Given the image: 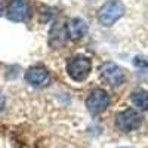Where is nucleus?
<instances>
[{
  "mask_svg": "<svg viewBox=\"0 0 148 148\" xmlns=\"http://www.w3.org/2000/svg\"><path fill=\"white\" fill-rule=\"evenodd\" d=\"M6 16L9 21L24 22L30 16V6L25 0H10L6 8Z\"/></svg>",
  "mask_w": 148,
  "mask_h": 148,
  "instance_id": "nucleus-6",
  "label": "nucleus"
},
{
  "mask_svg": "<svg viewBox=\"0 0 148 148\" xmlns=\"http://www.w3.org/2000/svg\"><path fill=\"white\" fill-rule=\"evenodd\" d=\"M119 148H129V147H119Z\"/></svg>",
  "mask_w": 148,
  "mask_h": 148,
  "instance_id": "nucleus-11",
  "label": "nucleus"
},
{
  "mask_svg": "<svg viewBox=\"0 0 148 148\" xmlns=\"http://www.w3.org/2000/svg\"><path fill=\"white\" fill-rule=\"evenodd\" d=\"M99 71H101V79L110 86H120L126 79L125 71L114 62H104Z\"/></svg>",
  "mask_w": 148,
  "mask_h": 148,
  "instance_id": "nucleus-5",
  "label": "nucleus"
},
{
  "mask_svg": "<svg viewBox=\"0 0 148 148\" xmlns=\"http://www.w3.org/2000/svg\"><path fill=\"white\" fill-rule=\"evenodd\" d=\"M125 12H126V8L120 0H108L101 6L99 14H98V19H99L102 25L110 27L125 15Z\"/></svg>",
  "mask_w": 148,
  "mask_h": 148,
  "instance_id": "nucleus-2",
  "label": "nucleus"
},
{
  "mask_svg": "<svg viewBox=\"0 0 148 148\" xmlns=\"http://www.w3.org/2000/svg\"><path fill=\"white\" fill-rule=\"evenodd\" d=\"M49 79H51L49 71L42 65H34V67L28 68L25 73V82L30 83L31 86H37V88L47 84Z\"/></svg>",
  "mask_w": 148,
  "mask_h": 148,
  "instance_id": "nucleus-7",
  "label": "nucleus"
},
{
  "mask_svg": "<svg viewBox=\"0 0 148 148\" xmlns=\"http://www.w3.org/2000/svg\"><path fill=\"white\" fill-rule=\"evenodd\" d=\"M110 102H111V98L104 89H93V90H90L88 98H86L88 111L93 116L101 114L102 111H105L107 107L110 105Z\"/></svg>",
  "mask_w": 148,
  "mask_h": 148,
  "instance_id": "nucleus-4",
  "label": "nucleus"
},
{
  "mask_svg": "<svg viewBox=\"0 0 148 148\" xmlns=\"http://www.w3.org/2000/svg\"><path fill=\"white\" fill-rule=\"evenodd\" d=\"M142 123V117L136 110L133 108H126L120 111L116 117V126L121 132H132L136 130Z\"/></svg>",
  "mask_w": 148,
  "mask_h": 148,
  "instance_id": "nucleus-3",
  "label": "nucleus"
},
{
  "mask_svg": "<svg viewBox=\"0 0 148 148\" xmlns=\"http://www.w3.org/2000/svg\"><path fill=\"white\" fill-rule=\"evenodd\" d=\"M130 99H132L133 105L138 107L139 110H142V111L148 110V92L147 90H142V89L135 90L130 96Z\"/></svg>",
  "mask_w": 148,
  "mask_h": 148,
  "instance_id": "nucleus-9",
  "label": "nucleus"
},
{
  "mask_svg": "<svg viewBox=\"0 0 148 148\" xmlns=\"http://www.w3.org/2000/svg\"><path fill=\"white\" fill-rule=\"evenodd\" d=\"M88 31V25L82 18H73L67 24V34L71 40H79L86 34Z\"/></svg>",
  "mask_w": 148,
  "mask_h": 148,
  "instance_id": "nucleus-8",
  "label": "nucleus"
},
{
  "mask_svg": "<svg viewBox=\"0 0 148 148\" xmlns=\"http://www.w3.org/2000/svg\"><path fill=\"white\" fill-rule=\"evenodd\" d=\"M3 107H5V95L0 92V111L3 110Z\"/></svg>",
  "mask_w": 148,
  "mask_h": 148,
  "instance_id": "nucleus-10",
  "label": "nucleus"
},
{
  "mask_svg": "<svg viewBox=\"0 0 148 148\" xmlns=\"http://www.w3.org/2000/svg\"><path fill=\"white\" fill-rule=\"evenodd\" d=\"M92 70V62L88 56L76 55L67 62V74L74 82H84Z\"/></svg>",
  "mask_w": 148,
  "mask_h": 148,
  "instance_id": "nucleus-1",
  "label": "nucleus"
}]
</instances>
